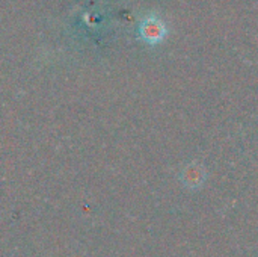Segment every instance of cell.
Returning <instances> with one entry per match:
<instances>
[{
  "label": "cell",
  "mask_w": 258,
  "mask_h": 257,
  "mask_svg": "<svg viewBox=\"0 0 258 257\" xmlns=\"http://www.w3.org/2000/svg\"><path fill=\"white\" fill-rule=\"evenodd\" d=\"M168 32L166 23L156 14L145 15L139 23V36L150 45L160 44L168 36Z\"/></svg>",
  "instance_id": "1"
},
{
  "label": "cell",
  "mask_w": 258,
  "mask_h": 257,
  "mask_svg": "<svg viewBox=\"0 0 258 257\" xmlns=\"http://www.w3.org/2000/svg\"><path fill=\"white\" fill-rule=\"evenodd\" d=\"M203 176H204V171L198 165H190L184 171V177H186L187 185H198L203 180Z\"/></svg>",
  "instance_id": "2"
}]
</instances>
